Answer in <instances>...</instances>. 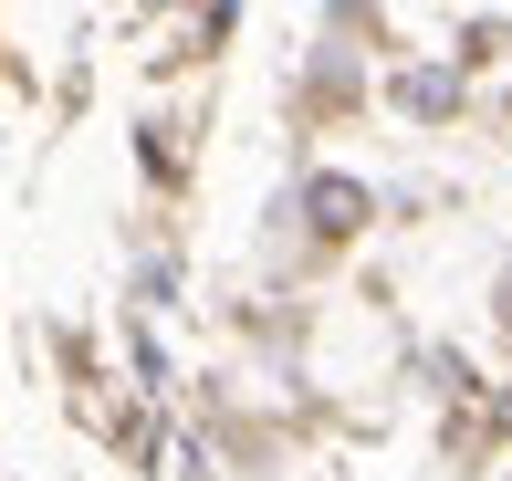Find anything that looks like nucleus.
Wrapping results in <instances>:
<instances>
[{
  "label": "nucleus",
  "mask_w": 512,
  "mask_h": 481,
  "mask_svg": "<svg viewBox=\"0 0 512 481\" xmlns=\"http://www.w3.org/2000/svg\"><path fill=\"white\" fill-rule=\"evenodd\" d=\"M304 210L324 220V231H356V220H366V189H356V178H314V189H304Z\"/></svg>",
  "instance_id": "obj_1"
},
{
  "label": "nucleus",
  "mask_w": 512,
  "mask_h": 481,
  "mask_svg": "<svg viewBox=\"0 0 512 481\" xmlns=\"http://www.w3.org/2000/svg\"><path fill=\"white\" fill-rule=\"evenodd\" d=\"M398 105H408V116H450L460 84H450V74H408V84H398Z\"/></svg>",
  "instance_id": "obj_2"
},
{
  "label": "nucleus",
  "mask_w": 512,
  "mask_h": 481,
  "mask_svg": "<svg viewBox=\"0 0 512 481\" xmlns=\"http://www.w3.org/2000/svg\"><path fill=\"white\" fill-rule=\"evenodd\" d=\"M502 314H512V272H502Z\"/></svg>",
  "instance_id": "obj_3"
}]
</instances>
